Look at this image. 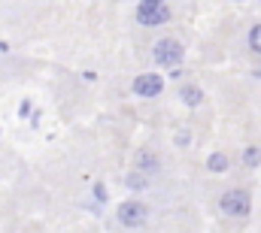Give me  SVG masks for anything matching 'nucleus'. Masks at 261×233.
I'll return each mask as SVG.
<instances>
[{"label": "nucleus", "mask_w": 261, "mask_h": 233, "mask_svg": "<svg viewBox=\"0 0 261 233\" xmlns=\"http://www.w3.org/2000/svg\"><path fill=\"white\" fill-rule=\"evenodd\" d=\"M219 206H222V212L231 215V218H246V215L252 212V197H249V191H243V188H231V191L222 194Z\"/></svg>", "instance_id": "1"}, {"label": "nucleus", "mask_w": 261, "mask_h": 233, "mask_svg": "<svg viewBox=\"0 0 261 233\" xmlns=\"http://www.w3.org/2000/svg\"><path fill=\"white\" fill-rule=\"evenodd\" d=\"M182 46L176 43V40H158L155 43V49H152V58L158 67H170V70H176L179 64H182Z\"/></svg>", "instance_id": "2"}, {"label": "nucleus", "mask_w": 261, "mask_h": 233, "mask_svg": "<svg viewBox=\"0 0 261 233\" xmlns=\"http://www.w3.org/2000/svg\"><path fill=\"white\" fill-rule=\"evenodd\" d=\"M167 18H170V9L164 6V0H140V9H137L140 24L155 27V24H164Z\"/></svg>", "instance_id": "3"}, {"label": "nucleus", "mask_w": 261, "mask_h": 233, "mask_svg": "<svg viewBox=\"0 0 261 233\" xmlns=\"http://www.w3.org/2000/svg\"><path fill=\"white\" fill-rule=\"evenodd\" d=\"M161 91H164V79L155 73H143L134 79V94H140V97H158Z\"/></svg>", "instance_id": "4"}, {"label": "nucleus", "mask_w": 261, "mask_h": 233, "mask_svg": "<svg viewBox=\"0 0 261 233\" xmlns=\"http://www.w3.org/2000/svg\"><path fill=\"white\" fill-rule=\"evenodd\" d=\"M119 221H122L125 227H140V224L146 221V206L137 203V200L122 203V206H119Z\"/></svg>", "instance_id": "5"}, {"label": "nucleus", "mask_w": 261, "mask_h": 233, "mask_svg": "<svg viewBox=\"0 0 261 233\" xmlns=\"http://www.w3.org/2000/svg\"><path fill=\"white\" fill-rule=\"evenodd\" d=\"M179 97H182V103H186V106H200L203 91H200L197 85H182V88H179Z\"/></svg>", "instance_id": "6"}, {"label": "nucleus", "mask_w": 261, "mask_h": 233, "mask_svg": "<svg viewBox=\"0 0 261 233\" xmlns=\"http://www.w3.org/2000/svg\"><path fill=\"white\" fill-rule=\"evenodd\" d=\"M137 170H140V173H143V170H146V173H155V170H158V158L149 155V152H140V155H137Z\"/></svg>", "instance_id": "7"}, {"label": "nucleus", "mask_w": 261, "mask_h": 233, "mask_svg": "<svg viewBox=\"0 0 261 233\" xmlns=\"http://www.w3.org/2000/svg\"><path fill=\"white\" fill-rule=\"evenodd\" d=\"M243 164H246V167H258V164H261V149H258V145L243 149Z\"/></svg>", "instance_id": "8"}, {"label": "nucleus", "mask_w": 261, "mask_h": 233, "mask_svg": "<svg viewBox=\"0 0 261 233\" xmlns=\"http://www.w3.org/2000/svg\"><path fill=\"white\" fill-rule=\"evenodd\" d=\"M206 167H210L213 173H225V170H228V158H225V155H210V158H206Z\"/></svg>", "instance_id": "9"}, {"label": "nucleus", "mask_w": 261, "mask_h": 233, "mask_svg": "<svg viewBox=\"0 0 261 233\" xmlns=\"http://www.w3.org/2000/svg\"><path fill=\"white\" fill-rule=\"evenodd\" d=\"M249 49L261 55V24H255V27L249 31Z\"/></svg>", "instance_id": "10"}, {"label": "nucleus", "mask_w": 261, "mask_h": 233, "mask_svg": "<svg viewBox=\"0 0 261 233\" xmlns=\"http://www.w3.org/2000/svg\"><path fill=\"white\" fill-rule=\"evenodd\" d=\"M125 185H128L130 191H143V188H146V176H140V173H130Z\"/></svg>", "instance_id": "11"}, {"label": "nucleus", "mask_w": 261, "mask_h": 233, "mask_svg": "<svg viewBox=\"0 0 261 233\" xmlns=\"http://www.w3.org/2000/svg\"><path fill=\"white\" fill-rule=\"evenodd\" d=\"M176 145H189V133H186V130L176 133Z\"/></svg>", "instance_id": "12"}, {"label": "nucleus", "mask_w": 261, "mask_h": 233, "mask_svg": "<svg viewBox=\"0 0 261 233\" xmlns=\"http://www.w3.org/2000/svg\"><path fill=\"white\" fill-rule=\"evenodd\" d=\"M94 197H97V200H100V203H103V200H107V191H103V185H94Z\"/></svg>", "instance_id": "13"}, {"label": "nucleus", "mask_w": 261, "mask_h": 233, "mask_svg": "<svg viewBox=\"0 0 261 233\" xmlns=\"http://www.w3.org/2000/svg\"><path fill=\"white\" fill-rule=\"evenodd\" d=\"M258 76H261V73H258Z\"/></svg>", "instance_id": "14"}]
</instances>
